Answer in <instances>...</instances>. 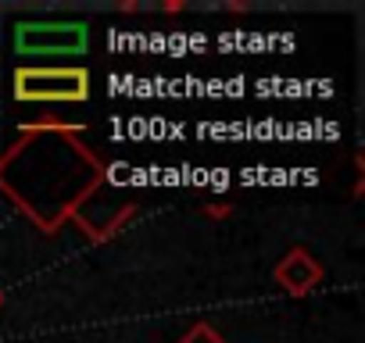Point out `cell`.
I'll return each mask as SVG.
<instances>
[{
	"instance_id": "1",
	"label": "cell",
	"mask_w": 365,
	"mask_h": 343,
	"mask_svg": "<svg viewBox=\"0 0 365 343\" xmlns=\"http://www.w3.org/2000/svg\"><path fill=\"white\" fill-rule=\"evenodd\" d=\"M19 97H86V75L83 72H26L19 75Z\"/></svg>"
}]
</instances>
